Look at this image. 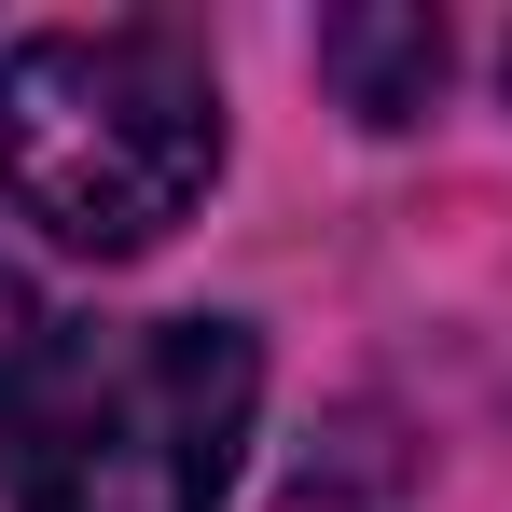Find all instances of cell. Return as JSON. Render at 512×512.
Returning <instances> with one entry per match:
<instances>
[{"label":"cell","mask_w":512,"mask_h":512,"mask_svg":"<svg viewBox=\"0 0 512 512\" xmlns=\"http://www.w3.org/2000/svg\"><path fill=\"white\" fill-rule=\"evenodd\" d=\"M208 180H222V84L180 28L111 14V28H28L0 56V194L56 250L125 263L167 222H194Z\"/></svg>","instance_id":"7a4b0ae2"},{"label":"cell","mask_w":512,"mask_h":512,"mask_svg":"<svg viewBox=\"0 0 512 512\" xmlns=\"http://www.w3.org/2000/svg\"><path fill=\"white\" fill-rule=\"evenodd\" d=\"M319 70L360 125H416L443 97V14H333L319 28Z\"/></svg>","instance_id":"3957f363"},{"label":"cell","mask_w":512,"mask_h":512,"mask_svg":"<svg viewBox=\"0 0 512 512\" xmlns=\"http://www.w3.org/2000/svg\"><path fill=\"white\" fill-rule=\"evenodd\" d=\"M56 333H70V319L42 305V277H28V263L0 250V402L28 388V360H42V346H56Z\"/></svg>","instance_id":"277c9868"},{"label":"cell","mask_w":512,"mask_h":512,"mask_svg":"<svg viewBox=\"0 0 512 512\" xmlns=\"http://www.w3.org/2000/svg\"><path fill=\"white\" fill-rule=\"evenodd\" d=\"M263 416V346L236 319H70L0 402L14 512H222Z\"/></svg>","instance_id":"6da1fadb"}]
</instances>
